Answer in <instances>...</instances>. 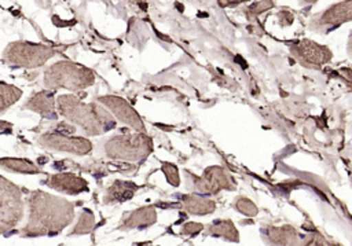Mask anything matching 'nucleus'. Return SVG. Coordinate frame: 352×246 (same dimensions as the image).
I'll return each mask as SVG.
<instances>
[{"instance_id": "1", "label": "nucleus", "mask_w": 352, "mask_h": 246, "mask_svg": "<svg viewBox=\"0 0 352 246\" xmlns=\"http://www.w3.org/2000/svg\"><path fill=\"white\" fill-rule=\"evenodd\" d=\"M29 221L23 230L25 236L55 235L74 217L73 205L65 198L43 191H34L29 198Z\"/></svg>"}, {"instance_id": "2", "label": "nucleus", "mask_w": 352, "mask_h": 246, "mask_svg": "<svg viewBox=\"0 0 352 246\" xmlns=\"http://www.w3.org/2000/svg\"><path fill=\"white\" fill-rule=\"evenodd\" d=\"M56 103L60 114L81 126L87 135H100L116 125V120L104 107L98 103L87 104L76 95H60Z\"/></svg>"}, {"instance_id": "3", "label": "nucleus", "mask_w": 352, "mask_h": 246, "mask_svg": "<svg viewBox=\"0 0 352 246\" xmlns=\"http://www.w3.org/2000/svg\"><path fill=\"white\" fill-rule=\"evenodd\" d=\"M95 81L92 70L72 62H58L50 66L44 74V84L48 88H66L81 91L91 87Z\"/></svg>"}, {"instance_id": "4", "label": "nucleus", "mask_w": 352, "mask_h": 246, "mask_svg": "<svg viewBox=\"0 0 352 246\" xmlns=\"http://www.w3.org/2000/svg\"><path fill=\"white\" fill-rule=\"evenodd\" d=\"M153 148L151 139L144 133H122L110 137L104 144L106 155L116 159L139 161L146 158Z\"/></svg>"}, {"instance_id": "5", "label": "nucleus", "mask_w": 352, "mask_h": 246, "mask_svg": "<svg viewBox=\"0 0 352 246\" xmlns=\"http://www.w3.org/2000/svg\"><path fill=\"white\" fill-rule=\"evenodd\" d=\"M55 49L43 44L16 41L10 44L3 55V60L18 67H38L55 55Z\"/></svg>"}, {"instance_id": "6", "label": "nucleus", "mask_w": 352, "mask_h": 246, "mask_svg": "<svg viewBox=\"0 0 352 246\" xmlns=\"http://www.w3.org/2000/svg\"><path fill=\"white\" fill-rule=\"evenodd\" d=\"M0 228L6 232L14 228L23 214L21 188L6 177L0 179Z\"/></svg>"}, {"instance_id": "7", "label": "nucleus", "mask_w": 352, "mask_h": 246, "mask_svg": "<svg viewBox=\"0 0 352 246\" xmlns=\"http://www.w3.org/2000/svg\"><path fill=\"white\" fill-rule=\"evenodd\" d=\"M349 21H352V0H344L315 15L311 19L309 27L315 32L327 33Z\"/></svg>"}, {"instance_id": "8", "label": "nucleus", "mask_w": 352, "mask_h": 246, "mask_svg": "<svg viewBox=\"0 0 352 246\" xmlns=\"http://www.w3.org/2000/svg\"><path fill=\"white\" fill-rule=\"evenodd\" d=\"M38 143L45 148L77 154V155H85L92 150V143L88 139L73 137L67 133H60V132L44 133L38 139Z\"/></svg>"}, {"instance_id": "9", "label": "nucleus", "mask_w": 352, "mask_h": 246, "mask_svg": "<svg viewBox=\"0 0 352 246\" xmlns=\"http://www.w3.org/2000/svg\"><path fill=\"white\" fill-rule=\"evenodd\" d=\"M194 187L202 194H216L221 190H234L235 183L224 168L210 166L201 177H195Z\"/></svg>"}, {"instance_id": "10", "label": "nucleus", "mask_w": 352, "mask_h": 246, "mask_svg": "<svg viewBox=\"0 0 352 246\" xmlns=\"http://www.w3.org/2000/svg\"><path fill=\"white\" fill-rule=\"evenodd\" d=\"M99 103L104 104L110 111L114 113V115L124 124L129 125L131 128L139 131V132H144V124L142 121V118L139 117V114L131 107L129 103H126L124 99L118 98V96H113V95H107V96H102L98 99Z\"/></svg>"}, {"instance_id": "11", "label": "nucleus", "mask_w": 352, "mask_h": 246, "mask_svg": "<svg viewBox=\"0 0 352 246\" xmlns=\"http://www.w3.org/2000/svg\"><path fill=\"white\" fill-rule=\"evenodd\" d=\"M290 49H292V54L302 65H308V66H320L331 58V54L326 47L319 45L311 40H301L294 45H292Z\"/></svg>"}, {"instance_id": "12", "label": "nucleus", "mask_w": 352, "mask_h": 246, "mask_svg": "<svg viewBox=\"0 0 352 246\" xmlns=\"http://www.w3.org/2000/svg\"><path fill=\"white\" fill-rule=\"evenodd\" d=\"M45 184L56 191L72 194V195L88 191V183L80 176H76L73 173L52 175L45 180Z\"/></svg>"}, {"instance_id": "13", "label": "nucleus", "mask_w": 352, "mask_h": 246, "mask_svg": "<svg viewBox=\"0 0 352 246\" xmlns=\"http://www.w3.org/2000/svg\"><path fill=\"white\" fill-rule=\"evenodd\" d=\"M157 221V213L154 208L151 206H144L139 208L129 214H126L121 223L122 228H146Z\"/></svg>"}, {"instance_id": "14", "label": "nucleus", "mask_w": 352, "mask_h": 246, "mask_svg": "<svg viewBox=\"0 0 352 246\" xmlns=\"http://www.w3.org/2000/svg\"><path fill=\"white\" fill-rule=\"evenodd\" d=\"M25 109L33 110V111L41 114L43 117L56 118V113H55V99H54L52 93H48V92H38L37 95H34L33 98H30V99L26 102Z\"/></svg>"}, {"instance_id": "15", "label": "nucleus", "mask_w": 352, "mask_h": 246, "mask_svg": "<svg viewBox=\"0 0 352 246\" xmlns=\"http://www.w3.org/2000/svg\"><path fill=\"white\" fill-rule=\"evenodd\" d=\"M138 186L132 181H121L116 180L104 194V203H114V202H124L131 199L136 192Z\"/></svg>"}, {"instance_id": "16", "label": "nucleus", "mask_w": 352, "mask_h": 246, "mask_svg": "<svg viewBox=\"0 0 352 246\" xmlns=\"http://www.w3.org/2000/svg\"><path fill=\"white\" fill-rule=\"evenodd\" d=\"M183 208L191 214H209L214 210L216 203L204 195H183Z\"/></svg>"}, {"instance_id": "17", "label": "nucleus", "mask_w": 352, "mask_h": 246, "mask_svg": "<svg viewBox=\"0 0 352 246\" xmlns=\"http://www.w3.org/2000/svg\"><path fill=\"white\" fill-rule=\"evenodd\" d=\"M265 235L271 243L276 245H293L297 243V232L290 225L283 227H268Z\"/></svg>"}, {"instance_id": "18", "label": "nucleus", "mask_w": 352, "mask_h": 246, "mask_svg": "<svg viewBox=\"0 0 352 246\" xmlns=\"http://www.w3.org/2000/svg\"><path fill=\"white\" fill-rule=\"evenodd\" d=\"M208 234L213 235V236H221L227 241H232V242H238L239 241V234L234 225V223L231 220H217L214 221L209 230Z\"/></svg>"}, {"instance_id": "19", "label": "nucleus", "mask_w": 352, "mask_h": 246, "mask_svg": "<svg viewBox=\"0 0 352 246\" xmlns=\"http://www.w3.org/2000/svg\"><path fill=\"white\" fill-rule=\"evenodd\" d=\"M1 166L7 170L23 173V175H34L40 173V169L36 164H33L29 159H22V158H1Z\"/></svg>"}, {"instance_id": "20", "label": "nucleus", "mask_w": 352, "mask_h": 246, "mask_svg": "<svg viewBox=\"0 0 352 246\" xmlns=\"http://www.w3.org/2000/svg\"><path fill=\"white\" fill-rule=\"evenodd\" d=\"M0 92H1V111H4L8 106L14 104L21 96L22 91L14 85H8L6 82L0 84Z\"/></svg>"}, {"instance_id": "21", "label": "nucleus", "mask_w": 352, "mask_h": 246, "mask_svg": "<svg viewBox=\"0 0 352 246\" xmlns=\"http://www.w3.org/2000/svg\"><path fill=\"white\" fill-rule=\"evenodd\" d=\"M95 225V217L94 213L89 209H84L78 217L77 224L74 225V230L72 234H88Z\"/></svg>"}, {"instance_id": "22", "label": "nucleus", "mask_w": 352, "mask_h": 246, "mask_svg": "<svg viewBox=\"0 0 352 246\" xmlns=\"http://www.w3.org/2000/svg\"><path fill=\"white\" fill-rule=\"evenodd\" d=\"M274 7V1L272 0H261V1H257L252 5H249L246 10H245V14L249 19H253L256 18L257 15H260L261 12L270 10Z\"/></svg>"}, {"instance_id": "23", "label": "nucleus", "mask_w": 352, "mask_h": 246, "mask_svg": "<svg viewBox=\"0 0 352 246\" xmlns=\"http://www.w3.org/2000/svg\"><path fill=\"white\" fill-rule=\"evenodd\" d=\"M235 208H236L238 212H241L242 214L249 216V217L256 216L257 212H258V209H257V206L254 205V202H252L250 199L243 198V197H241V198H238V199L235 201Z\"/></svg>"}, {"instance_id": "24", "label": "nucleus", "mask_w": 352, "mask_h": 246, "mask_svg": "<svg viewBox=\"0 0 352 246\" xmlns=\"http://www.w3.org/2000/svg\"><path fill=\"white\" fill-rule=\"evenodd\" d=\"M162 170H164V173H165V177H166V180H168V183H169V184H172V186H176V187L180 184L179 170H177L176 165H173V164H169V162H165V164L162 165Z\"/></svg>"}, {"instance_id": "25", "label": "nucleus", "mask_w": 352, "mask_h": 246, "mask_svg": "<svg viewBox=\"0 0 352 246\" xmlns=\"http://www.w3.org/2000/svg\"><path fill=\"white\" fill-rule=\"evenodd\" d=\"M204 228L202 224L199 223H186L182 228V234H186V235H195L198 232H201Z\"/></svg>"}, {"instance_id": "26", "label": "nucleus", "mask_w": 352, "mask_h": 246, "mask_svg": "<svg viewBox=\"0 0 352 246\" xmlns=\"http://www.w3.org/2000/svg\"><path fill=\"white\" fill-rule=\"evenodd\" d=\"M278 19H279V23H280L282 26H287V25H290V23L293 22L294 16H293V14H292L290 11L282 10V11L278 12Z\"/></svg>"}, {"instance_id": "27", "label": "nucleus", "mask_w": 352, "mask_h": 246, "mask_svg": "<svg viewBox=\"0 0 352 246\" xmlns=\"http://www.w3.org/2000/svg\"><path fill=\"white\" fill-rule=\"evenodd\" d=\"M243 1H248V0H219V4L221 7H230V5H236V4H241Z\"/></svg>"}, {"instance_id": "28", "label": "nucleus", "mask_w": 352, "mask_h": 246, "mask_svg": "<svg viewBox=\"0 0 352 246\" xmlns=\"http://www.w3.org/2000/svg\"><path fill=\"white\" fill-rule=\"evenodd\" d=\"M348 49H349V52L352 54V34H351V37H349V44H348Z\"/></svg>"}, {"instance_id": "29", "label": "nucleus", "mask_w": 352, "mask_h": 246, "mask_svg": "<svg viewBox=\"0 0 352 246\" xmlns=\"http://www.w3.org/2000/svg\"><path fill=\"white\" fill-rule=\"evenodd\" d=\"M300 1H302V3H305V4H312V3H315V1H318V0H300Z\"/></svg>"}]
</instances>
